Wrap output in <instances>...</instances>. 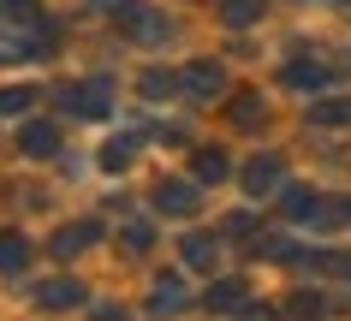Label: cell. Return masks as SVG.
Listing matches in <instances>:
<instances>
[{"label":"cell","instance_id":"cell-14","mask_svg":"<svg viewBox=\"0 0 351 321\" xmlns=\"http://www.w3.org/2000/svg\"><path fill=\"white\" fill-rule=\"evenodd\" d=\"M19 107H30V90H6L0 95V114H19Z\"/></svg>","mask_w":351,"mask_h":321},{"label":"cell","instance_id":"cell-13","mask_svg":"<svg viewBox=\"0 0 351 321\" xmlns=\"http://www.w3.org/2000/svg\"><path fill=\"white\" fill-rule=\"evenodd\" d=\"M173 303H185V285H155V309H173Z\"/></svg>","mask_w":351,"mask_h":321},{"label":"cell","instance_id":"cell-19","mask_svg":"<svg viewBox=\"0 0 351 321\" xmlns=\"http://www.w3.org/2000/svg\"><path fill=\"white\" fill-rule=\"evenodd\" d=\"M101 321H125V316H119V309H101Z\"/></svg>","mask_w":351,"mask_h":321},{"label":"cell","instance_id":"cell-12","mask_svg":"<svg viewBox=\"0 0 351 321\" xmlns=\"http://www.w3.org/2000/svg\"><path fill=\"white\" fill-rule=\"evenodd\" d=\"M185 262H215V244L208 238H185Z\"/></svg>","mask_w":351,"mask_h":321},{"label":"cell","instance_id":"cell-11","mask_svg":"<svg viewBox=\"0 0 351 321\" xmlns=\"http://www.w3.org/2000/svg\"><path fill=\"white\" fill-rule=\"evenodd\" d=\"M197 179H226V155L221 149H203V155H197Z\"/></svg>","mask_w":351,"mask_h":321},{"label":"cell","instance_id":"cell-15","mask_svg":"<svg viewBox=\"0 0 351 321\" xmlns=\"http://www.w3.org/2000/svg\"><path fill=\"white\" fill-rule=\"evenodd\" d=\"M208 303H215V309H232V303H239V285H215V292H208Z\"/></svg>","mask_w":351,"mask_h":321},{"label":"cell","instance_id":"cell-8","mask_svg":"<svg viewBox=\"0 0 351 321\" xmlns=\"http://www.w3.org/2000/svg\"><path fill=\"white\" fill-rule=\"evenodd\" d=\"M256 6H262V0H221V18L226 24H250V18H256Z\"/></svg>","mask_w":351,"mask_h":321},{"label":"cell","instance_id":"cell-5","mask_svg":"<svg viewBox=\"0 0 351 321\" xmlns=\"http://www.w3.org/2000/svg\"><path fill=\"white\" fill-rule=\"evenodd\" d=\"M185 84H191V95H215L221 90V66H208V60H197L185 72Z\"/></svg>","mask_w":351,"mask_h":321},{"label":"cell","instance_id":"cell-10","mask_svg":"<svg viewBox=\"0 0 351 321\" xmlns=\"http://www.w3.org/2000/svg\"><path fill=\"white\" fill-rule=\"evenodd\" d=\"M90 238H95V227H77V232H60V238H54V250H60V256H77V250L90 244Z\"/></svg>","mask_w":351,"mask_h":321},{"label":"cell","instance_id":"cell-3","mask_svg":"<svg viewBox=\"0 0 351 321\" xmlns=\"http://www.w3.org/2000/svg\"><path fill=\"white\" fill-rule=\"evenodd\" d=\"M24 262H30V244H24L19 232H6V238H0V274H19Z\"/></svg>","mask_w":351,"mask_h":321},{"label":"cell","instance_id":"cell-2","mask_svg":"<svg viewBox=\"0 0 351 321\" xmlns=\"http://www.w3.org/2000/svg\"><path fill=\"white\" fill-rule=\"evenodd\" d=\"M36 298L48 303V309H66V303H84V285L77 280H54V285H42Z\"/></svg>","mask_w":351,"mask_h":321},{"label":"cell","instance_id":"cell-18","mask_svg":"<svg viewBox=\"0 0 351 321\" xmlns=\"http://www.w3.org/2000/svg\"><path fill=\"white\" fill-rule=\"evenodd\" d=\"M244 321H274V309H244Z\"/></svg>","mask_w":351,"mask_h":321},{"label":"cell","instance_id":"cell-7","mask_svg":"<svg viewBox=\"0 0 351 321\" xmlns=\"http://www.w3.org/2000/svg\"><path fill=\"white\" fill-rule=\"evenodd\" d=\"M250 190H274L280 185V161H250V179H244Z\"/></svg>","mask_w":351,"mask_h":321},{"label":"cell","instance_id":"cell-16","mask_svg":"<svg viewBox=\"0 0 351 321\" xmlns=\"http://www.w3.org/2000/svg\"><path fill=\"white\" fill-rule=\"evenodd\" d=\"M101 161H108V167H125V161H131V143H108V155H101Z\"/></svg>","mask_w":351,"mask_h":321},{"label":"cell","instance_id":"cell-9","mask_svg":"<svg viewBox=\"0 0 351 321\" xmlns=\"http://www.w3.org/2000/svg\"><path fill=\"white\" fill-rule=\"evenodd\" d=\"M24 149L30 155H54V125H30V131H24Z\"/></svg>","mask_w":351,"mask_h":321},{"label":"cell","instance_id":"cell-4","mask_svg":"<svg viewBox=\"0 0 351 321\" xmlns=\"http://www.w3.org/2000/svg\"><path fill=\"white\" fill-rule=\"evenodd\" d=\"M66 107L72 114H108V90L95 84V90H66Z\"/></svg>","mask_w":351,"mask_h":321},{"label":"cell","instance_id":"cell-17","mask_svg":"<svg viewBox=\"0 0 351 321\" xmlns=\"http://www.w3.org/2000/svg\"><path fill=\"white\" fill-rule=\"evenodd\" d=\"M315 119H351V101H333V107H322Z\"/></svg>","mask_w":351,"mask_h":321},{"label":"cell","instance_id":"cell-1","mask_svg":"<svg viewBox=\"0 0 351 321\" xmlns=\"http://www.w3.org/2000/svg\"><path fill=\"white\" fill-rule=\"evenodd\" d=\"M125 30H131V42H167L173 24L161 12H149V6H125Z\"/></svg>","mask_w":351,"mask_h":321},{"label":"cell","instance_id":"cell-6","mask_svg":"<svg viewBox=\"0 0 351 321\" xmlns=\"http://www.w3.org/2000/svg\"><path fill=\"white\" fill-rule=\"evenodd\" d=\"M155 203H161L167 214H191V208H197V190H191V185H161Z\"/></svg>","mask_w":351,"mask_h":321}]
</instances>
